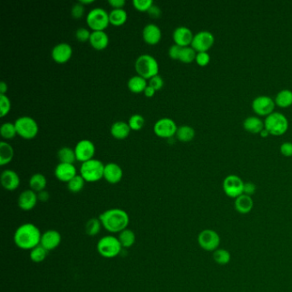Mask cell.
Returning <instances> with one entry per match:
<instances>
[{
	"label": "cell",
	"instance_id": "f1b7e54d",
	"mask_svg": "<svg viewBox=\"0 0 292 292\" xmlns=\"http://www.w3.org/2000/svg\"><path fill=\"white\" fill-rule=\"evenodd\" d=\"M110 23L114 26L124 24L128 19V14L124 9H112L109 13Z\"/></svg>",
	"mask_w": 292,
	"mask_h": 292
},
{
	"label": "cell",
	"instance_id": "f546056e",
	"mask_svg": "<svg viewBox=\"0 0 292 292\" xmlns=\"http://www.w3.org/2000/svg\"><path fill=\"white\" fill-rule=\"evenodd\" d=\"M46 184L47 180L45 176L41 173H35L29 179L30 190H33L34 192L39 193L45 190Z\"/></svg>",
	"mask_w": 292,
	"mask_h": 292
},
{
	"label": "cell",
	"instance_id": "d6a6232c",
	"mask_svg": "<svg viewBox=\"0 0 292 292\" xmlns=\"http://www.w3.org/2000/svg\"><path fill=\"white\" fill-rule=\"evenodd\" d=\"M118 240L120 242L122 248H130L132 247L135 242H136V234L133 232L132 230L127 229L124 230L121 232L118 235Z\"/></svg>",
	"mask_w": 292,
	"mask_h": 292
},
{
	"label": "cell",
	"instance_id": "9f6ffc18",
	"mask_svg": "<svg viewBox=\"0 0 292 292\" xmlns=\"http://www.w3.org/2000/svg\"><path fill=\"white\" fill-rule=\"evenodd\" d=\"M8 91V86L4 81H1L0 83V94H5Z\"/></svg>",
	"mask_w": 292,
	"mask_h": 292
},
{
	"label": "cell",
	"instance_id": "30bf717a",
	"mask_svg": "<svg viewBox=\"0 0 292 292\" xmlns=\"http://www.w3.org/2000/svg\"><path fill=\"white\" fill-rule=\"evenodd\" d=\"M244 181L237 175H229L223 181V190L228 197L237 199L244 194Z\"/></svg>",
	"mask_w": 292,
	"mask_h": 292
},
{
	"label": "cell",
	"instance_id": "7a4b0ae2",
	"mask_svg": "<svg viewBox=\"0 0 292 292\" xmlns=\"http://www.w3.org/2000/svg\"><path fill=\"white\" fill-rule=\"evenodd\" d=\"M99 219L103 227L111 233H120L130 223L129 214L121 208L108 209L100 214Z\"/></svg>",
	"mask_w": 292,
	"mask_h": 292
},
{
	"label": "cell",
	"instance_id": "74e56055",
	"mask_svg": "<svg viewBox=\"0 0 292 292\" xmlns=\"http://www.w3.org/2000/svg\"><path fill=\"white\" fill-rule=\"evenodd\" d=\"M48 251L45 250V248L42 247L40 244L37 247L33 248V250H30V259L33 262L39 263L45 261L46 256H47Z\"/></svg>",
	"mask_w": 292,
	"mask_h": 292
},
{
	"label": "cell",
	"instance_id": "d6986e66",
	"mask_svg": "<svg viewBox=\"0 0 292 292\" xmlns=\"http://www.w3.org/2000/svg\"><path fill=\"white\" fill-rule=\"evenodd\" d=\"M54 174L58 180L67 184L77 175L75 166L67 163H59L55 168Z\"/></svg>",
	"mask_w": 292,
	"mask_h": 292
},
{
	"label": "cell",
	"instance_id": "e0dca14e",
	"mask_svg": "<svg viewBox=\"0 0 292 292\" xmlns=\"http://www.w3.org/2000/svg\"><path fill=\"white\" fill-rule=\"evenodd\" d=\"M38 195L32 190H26L20 194L18 197L19 208L23 211H31L35 208L38 202Z\"/></svg>",
	"mask_w": 292,
	"mask_h": 292
},
{
	"label": "cell",
	"instance_id": "d590c367",
	"mask_svg": "<svg viewBox=\"0 0 292 292\" xmlns=\"http://www.w3.org/2000/svg\"><path fill=\"white\" fill-rule=\"evenodd\" d=\"M0 135L5 140H11V139L15 138V136L17 135L15 124L10 123V122L3 123L0 128Z\"/></svg>",
	"mask_w": 292,
	"mask_h": 292
},
{
	"label": "cell",
	"instance_id": "1f68e13d",
	"mask_svg": "<svg viewBox=\"0 0 292 292\" xmlns=\"http://www.w3.org/2000/svg\"><path fill=\"white\" fill-rule=\"evenodd\" d=\"M196 136V131L193 129L192 127L189 125H183V126L178 127L177 133H176V137L183 142H189L192 141Z\"/></svg>",
	"mask_w": 292,
	"mask_h": 292
},
{
	"label": "cell",
	"instance_id": "8d00e7d4",
	"mask_svg": "<svg viewBox=\"0 0 292 292\" xmlns=\"http://www.w3.org/2000/svg\"><path fill=\"white\" fill-rule=\"evenodd\" d=\"M214 262L218 263L219 265H227L231 261V254L228 250L225 249H218L213 254Z\"/></svg>",
	"mask_w": 292,
	"mask_h": 292
},
{
	"label": "cell",
	"instance_id": "c3c4849f",
	"mask_svg": "<svg viewBox=\"0 0 292 292\" xmlns=\"http://www.w3.org/2000/svg\"><path fill=\"white\" fill-rule=\"evenodd\" d=\"M181 50H182V47H181V46L174 44V45H172V46L169 48V57L172 58V59H175V60H178V59H179V56H180Z\"/></svg>",
	"mask_w": 292,
	"mask_h": 292
},
{
	"label": "cell",
	"instance_id": "bcb514c9",
	"mask_svg": "<svg viewBox=\"0 0 292 292\" xmlns=\"http://www.w3.org/2000/svg\"><path fill=\"white\" fill-rule=\"evenodd\" d=\"M85 8L83 4H81L80 2L75 3L71 8V15L75 19H79L82 17V15L84 14Z\"/></svg>",
	"mask_w": 292,
	"mask_h": 292
},
{
	"label": "cell",
	"instance_id": "277c9868",
	"mask_svg": "<svg viewBox=\"0 0 292 292\" xmlns=\"http://www.w3.org/2000/svg\"><path fill=\"white\" fill-rule=\"evenodd\" d=\"M105 165L96 159L86 161L81 164L80 175L86 182L95 183L104 178Z\"/></svg>",
	"mask_w": 292,
	"mask_h": 292
},
{
	"label": "cell",
	"instance_id": "db71d44e",
	"mask_svg": "<svg viewBox=\"0 0 292 292\" xmlns=\"http://www.w3.org/2000/svg\"><path fill=\"white\" fill-rule=\"evenodd\" d=\"M38 200L40 201V202H45L48 201L49 198H50V195H49V193L47 191H45V190H43L41 192H39L38 194Z\"/></svg>",
	"mask_w": 292,
	"mask_h": 292
},
{
	"label": "cell",
	"instance_id": "d4e9b609",
	"mask_svg": "<svg viewBox=\"0 0 292 292\" xmlns=\"http://www.w3.org/2000/svg\"><path fill=\"white\" fill-rule=\"evenodd\" d=\"M235 209L237 211L241 214H247L251 212L253 209L254 202L252 197L247 195L243 194L242 196H238L237 199H235L234 202Z\"/></svg>",
	"mask_w": 292,
	"mask_h": 292
},
{
	"label": "cell",
	"instance_id": "7402d4cb",
	"mask_svg": "<svg viewBox=\"0 0 292 292\" xmlns=\"http://www.w3.org/2000/svg\"><path fill=\"white\" fill-rule=\"evenodd\" d=\"M1 184L4 190L13 191L20 185V178L18 174L13 170H4L1 174Z\"/></svg>",
	"mask_w": 292,
	"mask_h": 292
},
{
	"label": "cell",
	"instance_id": "816d5d0a",
	"mask_svg": "<svg viewBox=\"0 0 292 292\" xmlns=\"http://www.w3.org/2000/svg\"><path fill=\"white\" fill-rule=\"evenodd\" d=\"M148 15H150L153 18H158L161 15V9L160 7L157 6L155 4H153L150 7V9L148 10Z\"/></svg>",
	"mask_w": 292,
	"mask_h": 292
},
{
	"label": "cell",
	"instance_id": "8992f818",
	"mask_svg": "<svg viewBox=\"0 0 292 292\" xmlns=\"http://www.w3.org/2000/svg\"><path fill=\"white\" fill-rule=\"evenodd\" d=\"M122 249L123 248L121 246L118 238L114 236L103 237L97 244V250L99 254L107 259L118 256L120 254Z\"/></svg>",
	"mask_w": 292,
	"mask_h": 292
},
{
	"label": "cell",
	"instance_id": "8fae6325",
	"mask_svg": "<svg viewBox=\"0 0 292 292\" xmlns=\"http://www.w3.org/2000/svg\"><path fill=\"white\" fill-rule=\"evenodd\" d=\"M178 129L175 121L169 118H160L154 125V134L160 138H172L176 136Z\"/></svg>",
	"mask_w": 292,
	"mask_h": 292
},
{
	"label": "cell",
	"instance_id": "4dcf8cb0",
	"mask_svg": "<svg viewBox=\"0 0 292 292\" xmlns=\"http://www.w3.org/2000/svg\"><path fill=\"white\" fill-rule=\"evenodd\" d=\"M276 106L281 108H287L292 106V92L289 89H283L278 93L275 98Z\"/></svg>",
	"mask_w": 292,
	"mask_h": 292
},
{
	"label": "cell",
	"instance_id": "7bdbcfd3",
	"mask_svg": "<svg viewBox=\"0 0 292 292\" xmlns=\"http://www.w3.org/2000/svg\"><path fill=\"white\" fill-rule=\"evenodd\" d=\"M133 6L139 11H147L154 4L152 0H134L132 2Z\"/></svg>",
	"mask_w": 292,
	"mask_h": 292
},
{
	"label": "cell",
	"instance_id": "f907efd6",
	"mask_svg": "<svg viewBox=\"0 0 292 292\" xmlns=\"http://www.w3.org/2000/svg\"><path fill=\"white\" fill-rule=\"evenodd\" d=\"M256 184L252 183V182H247L244 183V194L247 195V196H253L254 194L256 193Z\"/></svg>",
	"mask_w": 292,
	"mask_h": 292
},
{
	"label": "cell",
	"instance_id": "f35d334b",
	"mask_svg": "<svg viewBox=\"0 0 292 292\" xmlns=\"http://www.w3.org/2000/svg\"><path fill=\"white\" fill-rule=\"evenodd\" d=\"M196 54L197 52L191 46L182 47L178 60L184 63H192L196 60Z\"/></svg>",
	"mask_w": 292,
	"mask_h": 292
},
{
	"label": "cell",
	"instance_id": "5bb4252c",
	"mask_svg": "<svg viewBox=\"0 0 292 292\" xmlns=\"http://www.w3.org/2000/svg\"><path fill=\"white\" fill-rule=\"evenodd\" d=\"M76 160L84 163L93 159L95 154V146L93 142L84 139L77 142L74 148Z\"/></svg>",
	"mask_w": 292,
	"mask_h": 292
},
{
	"label": "cell",
	"instance_id": "e575fe53",
	"mask_svg": "<svg viewBox=\"0 0 292 292\" xmlns=\"http://www.w3.org/2000/svg\"><path fill=\"white\" fill-rule=\"evenodd\" d=\"M101 226H102V224L100 222V219L92 218L87 221L86 226H85V231H86L87 235L89 236V237H94V236L98 235L100 233V229H101Z\"/></svg>",
	"mask_w": 292,
	"mask_h": 292
},
{
	"label": "cell",
	"instance_id": "3957f363",
	"mask_svg": "<svg viewBox=\"0 0 292 292\" xmlns=\"http://www.w3.org/2000/svg\"><path fill=\"white\" fill-rule=\"evenodd\" d=\"M135 69L138 75L147 80L159 75L160 66L156 58L152 55L142 54L136 58Z\"/></svg>",
	"mask_w": 292,
	"mask_h": 292
},
{
	"label": "cell",
	"instance_id": "ab89813d",
	"mask_svg": "<svg viewBox=\"0 0 292 292\" xmlns=\"http://www.w3.org/2000/svg\"><path fill=\"white\" fill-rule=\"evenodd\" d=\"M85 182L81 175H76L75 178L68 183V189L72 193H78L84 188Z\"/></svg>",
	"mask_w": 292,
	"mask_h": 292
},
{
	"label": "cell",
	"instance_id": "5b68a950",
	"mask_svg": "<svg viewBox=\"0 0 292 292\" xmlns=\"http://www.w3.org/2000/svg\"><path fill=\"white\" fill-rule=\"evenodd\" d=\"M266 130L274 136H282L289 128V122L285 115L280 112H273L264 121Z\"/></svg>",
	"mask_w": 292,
	"mask_h": 292
},
{
	"label": "cell",
	"instance_id": "60d3db41",
	"mask_svg": "<svg viewBox=\"0 0 292 292\" xmlns=\"http://www.w3.org/2000/svg\"><path fill=\"white\" fill-rule=\"evenodd\" d=\"M128 124L130 125L131 130H142V127L144 126L145 119L142 115L134 114L130 117Z\"/></svg>",
	"mask_w": 292,
	"mask_h": 292
},
{
	"label": "cell",
	"instance_id": "f6af8a7d",
	"mask_svg": "<svg viewBox=\"0 0 292 292\" xmlns=\"http://www.w3.org/2000/svg\"><path fill=\"white\" fill-rule=\"evenodd\" d=\"M196 62L199 66H207L210 62V56L208 52H197Z\"/></svg>",
	"mask_w": 292,
	"mask_h": 292
},
{
	"label": "cell",
	"instance_id": "6da1fadb",
	"mask_svg": "<svg viewBox=\"0 0 292 292\" xmlns=\"http://www.w3.org/2000/svg\"><path fill=\"white\" fill-rule=\"evenodd\" d=\"M41 236V232L35 225L25 223L15 231L14 242L21 250H31L40 244Z\"/></svg>",
	"mask_w": 292,
	"mask_h": 292
},
{
	"label": "cell",
	"instance_id": "52a82bcc",
	"mask_svg": "<svg viewBox=\"0 0 292 292\" xmlns=\"http://www.w3.org/2000/svg\"><path fill=\"white\" fill-rule=\"evenodd\" d=\"M17 135L25 140H32L36 137L39 132V126L36 121L28 116H22L17 118L15 123Z\"/></svg>",
	"mask_w": 292,
	"mask_h": 292
},
{
	"label": "cell",
	"instance_id": "9c48e42d",
	"mask_svg": "<svg viewBox=\"0 0 292 292\" xmlns=\"http://www.w3.org/2000/svg\"><path fill=\"white\" fill-rule=\"evenodd\" d=\"M197 241L202 250L208 252H214L220 246V237L214 230L206 229L200 232Z\"/></svg>",
	"mask_w": 292,
	"mask_h": 292
},
{
	"label": "cell",
	"instance_id": "ba28073f",
	"mask_svg": "<svg viewBox=\"0 0 292 292\" xmlns=\"http://www.w3.org/2000/svg\"><path fill=\"white\" fill-rule=\"evenodd\" d=\"M87 24L93 31H105L110 24L109 13L102 8L91 9L86 17Z\"/></svg>",
	"mask_w": 292,
	"mask_h": 292
},
{
	"label": "cell",
	"instance_id": "7dc6e473",
	"mask_svg": "<svg viewBox=\"0 0 292 292\" xmlns=\"http://www.w3.org/2000/svg\"><path fill=\"white\" fill-rule=\"evenodd\" d=\"M148 85L151 86L152 87H154V89L156 91H159L164 86V80L160 75H157L154 77L149 79V82Z\"/></svg>",
	"mask_w": 292,
	"mask_h": 292
},
{
	"label": "cell",
	"instance_id": "6f0895ef",
	"mask_svg": "<svg viewBox=\"0 0 292 292\" xmlns=\"http://www.w3.org/2000/svg\"><path fill=\"white\" fill-rule=\"evenodd\" d=\"M260 135L263 138H267V137L270 136V133L268 132V130H266V129H264V130H262V132L260 133Z\"/></svg>",
	"mask_w": 292,
	"mask_h": 292
},
{
	"label": "cell",
	"instance_id": "484cf974",
	"mask_svg": "<svg viewBox=\"0 0 292 292\" xmlns=\"http://www.w3.org/2000/svg\"><path fill=\"white\" fill-rule=\"evenodd\" d=\"M243 125L244 130L251 134H260L265 129L264 122L258 117H248Z\"/></svg>",
	"mask_w": 292,
	"mask_h": 292
},
{
	"label": "cell",
	"instance_id": "ee69618b",
	"mask_svg": "<svg viewBox=\"0 0 292 292\" xmlns=\"http://www.w3.org/2000/svg\"><path fill=\"white\" fill-rule=\"evenodd\" d=\"M91 32L86 27H79L75 31V38L78 39L80 42H86L90 39Z\"/></svg>",
	"mask_w": 292,
	"mask_h": 292
},
{
	"label": "cell",
	"instance_id": "11a10c76",
	"mask_svg": "<svg viewBox=\"0 0 292 292\" xmlns=\"http://www.w3.org/2000/svg\"><path fill=\"white\" fill-rule=\"evenodd\" d=\"M143 93H144L145 96L148 97V98H152L156 93V90L154 89V87L148 85V87H146V89H145Z\"/></svg>",
	"mask_w": 292,
	"mask_h": 292
},
{
	"label": "cell",
	"instance_id": "b9f144b4",
	"mask_svg": "<svg viewBox=\"0 0 292 292\" xmlns=\"http://www.w3.org/2000/svg\"><path fill=\"white\" fill-rule=\"evenodd\" d=\"M11 108V103L6 94H0V115L1 118L5 117Z\"/></svg>",
	"mask_w": 292,
	"mask_h": 292
},
{
	"label": "cell",
	"instance_id": "ffe728a7",
	"mask_svg": "<svg viewBox=\"0 0 292 292\" xmlns=\"http://www.w3.org/2000/svg\"><path fill=\"white\" fill-rule=\"evenodd\" d=\"M162 33L160 27L154 23H148L142 30V38L148 45H156L160 42Z\"/></svg>",
	"mask_w": 292,
	"mask_h": 292
},
{
	"label": "cell",
	"instance_id": "ac0fdd59",
	"mask_svg": "<svg viewBox=\"0 0 292 292\" xmlns=\"http://www.w3.org/2000/svg\"><path fill=\"white\" fill-rule=\"evenodd\" d=\"M62 241V237L56 230H48L43 233L40 240V245L47 251L55 250L59 246Z\"/></svg>",
	"mask_w": 292,
	"mask_h": 292
},
{
	"label": "cell",
	"instance_id": "2e32d148",
	"mask_svg": "<svg viewBox=\"0 0 292 292\" xmlns=\"http://www.w3.org/2000/svg\"><path fill=\"white\" fill-rule=\"evenodd\" d=\"M172 38L176 45L181 47H186L191 45L194 34L189 27L180 26L175 29Z\"/></svg>",
	"mask_w": 292,
	"mask_h": 292
},
{
	"label": "cell",
	"instance_id": "603a6c76",
	"mask_svg": "<svg viewBox=\"0 0 292 292\" xmlns=\"http://www.w3.org/2000/svg\"><path fill=\"white\" fill-rule=\"evenodd\" d=\"M89 42L93 48L97 51H102L108 45V34L105 31H93L91 33Z\"/></svg>",
	"mask_w": 292,
	"mask_h": 292
},
{
	"label": "cell",
	"instance_id": "cb8c5ba5",
	"mask_svg": "<svg viewBox=\"0 0 292 292\" xmlns=\"http://www.w3.org/2000/svg\"><path fill=\"white\" fill-rule=\"evenodd\" d=\"M130 130L131 129H130L129 124L126 122H124V121L115 122L111 127L112 136L118 140L126 139L130 135Z\"/></svg>",
	"mask_w": 292,
	"mask_h": 292
},
{
	"label": "cell",
	"instance_id": "9a60e30c",
	"mask_svg": "<svg viewBox=\"0 0 292 292\" xmlns=\"http://www.w3.org/2000/svg\"><path fill=\"white\" fill-rule=\"evenodd\" d=\"M51 54L56 63H65L72 57V47L68 43H59L52 48Z\"/></svg>",
	"mask_w": 292,
	"mask_h": 292
},
{
	"label": "cell",
	"instance_id": "681fc988",
	"mask_svg": "<svg viewBox=\"0 0 292 292\" xmlns=\"http://www.w3.org/2000/svg\"><path fill=\"white\" fill-rule=\"evenodd\" d=\"M280 153L283 154L284 156H292V143L290 142H286L282 143L280 146Z\"/></svg>",
	"mask_w": 292,
	"mask_h": 292
},
{
	"label": "cell",
	"instance_id": "7c38bea8",
	"mask_svg": "<svg viewBox=\"0 0 292 292\" xmlns=\"http://www.w3.org/2000/svg\"><path fill=\"white\" fill-rule=\"evenodd\" d=\"M214 34L209 31H201L194 35L191 47L196 52H208L214 44Z\"/></svg>",
	"mask_w": 292,
	"mask_h": 292
},
{
	"label": "cell",
	"instance_id": "680465c9",
	"mask_svg": "<svg viewBox=\"0 0 292 292\" xmlns=\"http://www.w3.org/2000/svg\"><path fill=\"white\" fill-rule=\"evenodd\" d=\"M81 4H90V3H93L94 1L93 0H80L79 1Z\"/></svg>",
	"mask_w": 292,
	"mask_h": 292
},
{
	"label": "cell",
	"instance_id": "4fadbf2b",
	"mask_svg": "<svg viewBox=\"0 0 292 292\" xmlns=\"http://www.w3.org/2000/svg\"><path fill=\"white\" fill-rule=\"evenodd\" d=\"M275 101L270 97L267 95H261L256 97L252 102V109L256 114L263 117H268L269 115L274 112L275 108Z\"/></svg>",
	"mask_w": 292,
	"mask_h": 292
},
{
	"label": "cell",
	"instance_id": "f5cc1de1",
	"mask_svg": "<svg viewBox=\"0 0 292 292\" xmlns=\"http://www.w3.org/2000/svg\"><path fill=\"white\" fill-rule=\"evenodd\" d=\"M108 3L113 9H124L126 1L125 0H109Z\"/></svg>",
	"mask_w": 292,
	"mask_h": 292
},
{
	"label": "cell",
	"instance_id": "83f0119b",
	"mask_svg": "<svg viewBox=\"0 0 292 292\" xmlns=\"http://www.w3.org/2000/svg\"><path fill=\"white\" fill-rule=\"evenodd\" d=\"M14 149L12 146L6 142H0V165L3 166L9 164L13 160Z\"/></svg>",
	"mask_w": 292,
	"mask_h": 292
},
{
	"label": "cell",
	"instance_id": "4316f807",
	"mask_svg": "<svg viewBox=\"0 0 292 292\" xmlns=\"http://www.w3.org/2000/svg\"><path fill=\"white\" fill-rule=\"evenodd\" d=\"M128 88L131 92L135 93H140L144 92L146 87H148V83L147 80L140 75H134L130 77L128 81Z\"/></svg>",
	"mask_w": 292,
	"mask_h": 292
},
{
	"label": "cell",
	"instance_id": "836d02e7",
	"mask_svg": "<svg viewBox=\"0 0 292 292\" xmlns=\"http://www.w3.org/2000/svg\"><path fill=\"white\" fill-rule=\"evenodd\" d=\"M57 157L60 163H67V164H73L76 160L75 150L72 148L64 147L58 150Z\"/></svg>",
	"mask_w": 292,
	"mask_h": 292
},
{
	"label": "cell",
	"instance_id": "44dd1931",
	"mask_svg": "<svg viewBox=\"0 0 292 292\" xmlns=\"http://www.w3.org/2000/svg\"><path fill=\"white\" fill-rule=\"evenodd\" d=\"M124 176V172L120 166L116 163H108L105 165L104 178L109 184H116L119 183Z\"/></svg>",
	"mask_w": 292,
	"mask_h": 292
}]
</instances>
